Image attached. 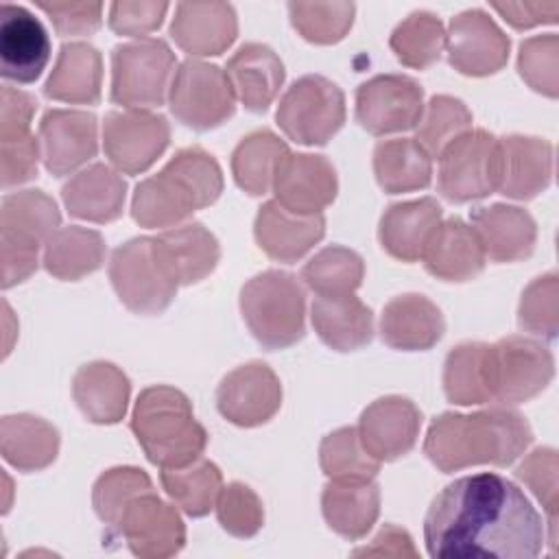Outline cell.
I'll list each match as a JSON object with an SVG mask.
<instances>
[{
	"mask_svg": "<svg viewBox=\"0 0 559 559\" xmlns=\"http://www.w3.org/2000/svg\"><path fill=\"white\" fill-rule=\"evenodd\" d=\"M389 46L404 66L424 70L432 66L445 48L443 22L430 11H413L395 26Z\"/></svg>",
	"mask_w": 559,
	"mask_h": 559,
	"instance_id": "obj_43",
	"label": "cell"
},
{
	"mask_svg": "<svg viewBox=\"0 0 559 559\" xmlns=\"http://www.w3.org/2000/svg\"><path fill=\"white\" fill-rule=\"evenodd\" d=\"M37 7L50 17L59 35H92L103 20V2L37 0Z\"/></svg>",
	"mask_w": 559,
	"mask_h": 559,
	"instance_id": "obj_52",
	"label": "cell"
},
{
	"mask_svg": "<svg viewBox=\"0 0 559 559\" xmlns=\"http://www.w3.org/2000/svg\"><path fill=\"white\" fill-rule=\"evenodd\" d=\"M131 430L146 459L162 469L190 465L207 445V432L194 419L186 393L166 384L148 386L138 395Z\"/></svg>",
	"mask_w": 559,
	"mask_h": 559,
	"instance_id": "obj_4",
	"label": "cell"
},
{
	"mask_svg": "<svg viewBox=\"0 0 559 559\" xmlns=\"http://www.w3.org/2000/svg\"><path fill=\"white\" fill-rule=\"evenodd\" d=\"M253 234L269 258L277 262H297L323 238L325 218L323 214L290 212L273 199L258 210Z\"/></svg>",
	"mask_w": 559,
	"mask_h": 559,
	"instance_id": "obj_23",
	"label": "cell"
},
{
	"mask_svg": "<svg viewBox=\"0 0 559 559\" xmlns=\"http://www.w3.org/2000/svg\"><path fill=\"white\" fill-rule=\"evenodd\" d=\"M0 452L20 472L48 467L59 452V432L35 415H4L0 421Z\"/></svg>",
	"mask_w": 559,
	"mask_h": 559,
	"instance_id": "obj_36",
	"label": "cell"
},
{
	"mask_svg": "<svg viewBox=\"0 0 559 559\" xmlns=\"http://www.w3.org/2000/svg\"><path fill=\"white\" fill-rule=\"evenodd\" d=\"M127 183L107 164H92L79 170L63 188L61 199L68 212L92 223H109L122 214Z\"/></svg>",
	"mask_w": 559,
	"mask_h": 559,
	"instance_id": "obj_33",
	"label": "cell"
},
{
	"mask_svg": "<svg viewBox=\"0 0 559 559\" xmlns=\"http://www.w3.org/2000/svg\"><path fill=\"white\" fill-rule=\"evenodd\" d=\"M103 57L87 41H68L61 46L55 68L44 85L52 100L72 105H94L100 98Z\"/></svg>",
	"mask_w": 559,
	"mask_h": 559,
	"instance_id": "obj_34",
	"label": "cell"
},
{
	"mask_svg": "<svg viewBox=\"0 0 559 559\" xmlns=\"http://www.w3.org/2000/svg\"><path fill=\"white\" fill-rule=\"evenodd\" d=\"M557 297H559V280L557 273L550 271L542 277H535L522 293L518 308V323L522 330L555 338L557 334Z\"/></svg>",
	"mask_w": 559,
	"mask_h": 559,
	"instance_id": "obj_49",
	"label": "cell"
},
{
	"mask_svg": "<svg viewBox=\"0 0 559 559\" xmlns=\"http://www.w3.org/2000/svg\"><path fill=\"white\" fill-rule=\"evenodd\" d=\"M96 116L81 109H48L39 122L41 159L50 175L63 177L98 151Z\"/></svg>",
	"mask_w": 559,
	"mask_h": 559,
	"instance_id": "obj_20",
	"label": "cell"
},
{
	"mask_svg": "<svg viewBox=\"0 0 559 559\" xmlns=\"http://www.w3.org/2000/svg\"><path fill=\"white\" fill-rule=\"evenodd\" d=\"M544 522L511 480L483 472L456 478L424 520L430 557L533 559L544 548Z\"/></svg>",
	"mask_w": 559,
	"mask_h": 559,
	"instance_id": "obj_1",
	"label": "cell"
},
{
	"mask_svg": "<svg viewBox=\"0 0 559 559\" xmlns=\"http://www.w3.org/2000/svg\"><path fill=\"white\" fill-rule=\"evenodd\" d=\"M421 411L402 395H386L371 402L358 421V437L365 450L382 461L411 452L419 437Z\"/></svg>",
	"mask_w": 559,
	"mask_h": 559,
	"instance_id": "obj_21",
	"label": "cell"
},
{
	"mask_svg": "<svg viewBox=\"0 0 559 559\" xmlns=\"http://www.w3.org/2000/svg\"><path fill=\"white\" fill-rule=\"evenodd\" d=\"M518 70L535 92L555 98L559 92V37L548 33L524 39L518 52Z\"/></svg>",
	"mask_w": 559,
	"mask_h": 559,
	"instance_id": "obj_48",
	"label": "cell"
},
{
	"mask_svg": "<svg viewBox=\"0 0 559 559\" xmlns=\"http://www.w3.org/2000/svg\"><path fill=\"white\" fill-rule=\"evenodd\" d=\"M240 312L266 349H284L306 334V297L293 273L269 269L240 290Z\"/></svg>",
	"mask_w": 559,
	"mask_h": 559,
	"instance_id": "obj_6",
	"label": "cell"
},
{
	"mask_svg": "<svg viewBox=\"0 0 559 559\" xmlns=\"http://www.w3.org/2000/svg\"><path fill=\"white\" fill-rule=\"evenodd\" d=\"M443 314L437 308V304H432L426 295H397L382 308L380 336L393 349H430L443 336Z\"/></svg>",
	"mask_w": 559,
	"mask_h": 559,
	"instance_id": "obj_28",
	"label": "cell"
},
{
	"mask_svg": "<svg viewBox=\"0 0 559 559\" xmlns=\"http://www.w3.org/2000/svg\"><path fill=\"white\" fill-rule=\"evenodd\" d=\"M472 111L461 98L437 94L424 105V114L415 127L417 142L428 155H439L454 138L469 131Z\"/></svg>",
	"mask_w": 559,
	"mask_h": 559,
	"instance_id": "obj_45",
	"label": "cell"
},
{
	"mask_svg": "<svg viewBox=\"0 0 559 559\" xmlns=\"http://www.w3.org/2000/svg\"><path fill=\"white\" fill-rule=\"evenodd\" d=\"M472 227L491 262H518L528 258L535 249L537 225L533 216L518 205L493 203L476 207L472 212Z\"/></svg>",
	"mask_w": 559,
	"mask_h": 559,
	"instance_id": "obj_27",
	"label": "cell"
},
{
	"mask_svg": "<svg viewBox=\"0 0 559 559\" xmlns=\"http://www.w3.org/2000/svg\"><path fill=\"white\" fill-rule=\"evenodd\" d=\"M491 7L513 26L531 28L537 24H552L559 17V2H491Z\"/></svg>",
	"mask_w": 559,
	"mask_h": 559,
	"instance_id": "obj_56",
	"label": "cell"
},
{
	"mask_svg": "<svg viewBox=\"0 0 559 559\" xmlns=\"http://www.w3.org/2000/svg\"><path fill=\"white\" fill-rule=\"evenodd\" d=\"M354 555L356 557H367V555H376V557H417V550L413 548V539L404 528L393 526V524H384L382 531L371 542V546L358 548V550H354Z\"/></svg>",
	"mask_w": 559,
	"mask_h": 559,
	"instance_id": "obj_57",
	"label": "cell"
},
{
	"mask_svg": "<svg viewBox=\"0 0 559 559\" xmlns=\"http://www.w3.org/2000/svg\"><path fill=\"white\" fill-rule=\"evenodd\" d=\"M437 157V188L448 201H476L498 188V138H493L489 131H465Z\"/></svg>",
	"mask_w": 559,
	"mask_h": 559,
	"instance_id": "obj_12",
	"label": "cell"
},
{
	"mask_svg": "<svg viewBox=\"0 0 559 559\" xmlns=\"http://www.w3.org/2000/svg\"><path fill=\"white\" fill-rule=\"evenodd\" d=\"M515 476L537 496L548 513L550 546H557V452L552 448L533 450L515 469Z\"/></svg>",
	"mask_w": 559,
	"mask_h": 559,
	"instance_id": "obj_51",
	"label": "cell"
},
{
	"mask_svg": "<svg viewBox=\"0 0 559 559\" xmlns=\"http://www.w3.org/2000/svg\"><path fill=\"white\" fill-rule=\"evenodd\" d=\"M373 173L384 192H413L430 183L432 162L417 140L391 138L376 144Z\"/></svg>",
	"mask_w": 559,
	"mask_h": 559,
	"instance_id": "obj_38",
	"label": "cell"
},
{
	"mask_svg": "<svg viewBox=\"0 0 559 559\" xmlns=\"http://www.w3.org/2000/svg\"><path fill=\"white\" fill-rule=\"evenodd\" d=\"M218 413L242 428L266 424L282 406V384L275 371L260 362H247L229 371L216 389Z\"/></svg>",
	"mask_w": 559,
	"mask_h": 559,
	"instance_id": "obj_16",
	"label": "cell"
},
{
	"mask_svg": "<svg viewBox=\"0 0 559 559\" xmlns=\"http://www.w3.org/2000/svg\"><path fill=\"white\" fill-rule=\"evenodd\" d=\"M441 216L443 210L432 197L389 205L378 227L382 249L402 262L419 260Z\"/></svg>",
	"mask_w": 559,
	"mask_h": 559,
	"instance_id": "obj_29",
	"label": "cell"
},
{
	"mask_svg": "<svg viewBox=\"0 0 559 559\" xmlns=\"http://www.w3.org/2000/svg\"><path fill=\"white\" fill-rule=\"evenodd\" d=\"M221 526L234 537H253L264 524V509L258 493L245 483H229L216 498Z\"/></svg>",
	"mask_w": 559,
	"mask_h": 559,
	"instance_id": "obj_50",
	"label": "cell"
},
{
	"mask_svg": "<svg viewBox=\"0 0 559 559\" xmlns=\"http://www.w3.org/2000/svg\"><path fill=\"white\" fill-rule=\"evenodd\" d=\"M290 22L312 44H334L354 22V2H288Z\"/></svg>",
	"mask_w": 559,
	"mask_h": 559,
	"instance_id": "obj_46",
	"label": "cell"
},
{
	"mask_svg": "<svg viewBox=\"0 0 559 559\" xmlns=\"http://www.w3.org/2000/svg\"><path fill=\"white\" fill-rule=\"evenodd\" d=\"M173 70L175 55L164 39L118 44L111 52V100L129 109L159 107Z\"/></svg>",
	"mask_w": 559,
	"mask_h": 559,
	"instance_id": "obj_8",
	"label": "cell"
},
{
	"mask_svg": "<svg viewBox=\"0 0 559 559\" xmlns=\"http://www.w3.org/2000/svg\"><path fill=\"white\" fill-rule=\"evenodd\" d=\"M168 105L179 122L207 131L234 116L236 94L225 70L199 59H186L173 74Z\"/></svg>",
	"mask_w": 559,
	"mask_h": 559,
	"instance_id": "obj_11",
	"label": "cell"
},
{
	"mask_svg": "<svg viewBox=\"0 0 559 559\" xmlns=\"http://www.w3.org/2000/svg\"><path fill=\"white\" fill-rule=\"evenodd\" d=\"M170 127L146 109L109 111L103 122V148L118 173H144L168 146Z\"/></svg>",
	"mask_w": 559,
	"mask_h": 559,
	"instance_id": "obj_13",
	"label": "cell"
},
{
	"mask_svg": "<svg viewBox=\"0 0 559 559\" xmlns=\"http://www.w3.org/2000/svg\"><path fill=\"white\" fill-rule=\"evenodd\" d=\"M552 179V144L535 135H504L498 140V188L504 197L526 201L548 188Z\"/></svg>",
	"mask_w": 559,
	"mask_h": 559,
	"instance_id": "obj_22",
	"label": "cell"
},
{
	"mask_svg": "<svg viewBox=\"0 0 559 559\" xmlns=\"http://www.w3.org/2000/svg\"><path fill=\"white\" fill-rule=\"evenodd\" d=\"M35 98L11 85H2L0 94V142L26 138L31 133V120L35 114Z\"/></svg>",
	"mask_w": 559,
	"mask_h": 559,
	"instance_id": "obj_55",
	"label": "cell"
},
{
	"mask_svg": "<svg viewBox=\"0 0 559 559\" xmlns=\"http://www.w3.org/2000/svg\"><path fill=\"white\" fill-rule=\"evenodd\" d=\"M286 153V142L269 129L245 135L231 153V173L238 188L251 197L264 194L273 186L275 168Z\"/></svg>",
	"mask_w": 559,
	"mask_h": 559,
	"instance_id": "obj_39",
	"label": "cell"
},
{
	"mask_svg": "<svg viewBox=\"0 0 559 559\" xmlns=\"http://www.w3.org/2000/svg\"><path fill=\"white\" fill-rule=\"evenodd\" d=\"M166 11V2H114L109 7V26L118 35H146L162 24Z\"/></svg>",
	"mask_w": 559,
	"mask_h": 559,
	"instance_id": "obj_54",
	"label": "cell"
},
{
	"mask_svg": "<svg viewBox=\"0 0 559 559\" xmlns=\"http://www.w3.org/2000/svg\"><path fill=\"white\" fill-rule=\"evenodd\" d=\"M509 37L480 9H467L452 17L445 33L448 61L467 76H487L509 59Z\"/></svg>",
	"mask_w": 559,
	"mask_h": 559,
	"instance_id": "obj_17",
	"label": "cell"
},
{
	"mask_svg": "<svg viewBox=\"0 0 559 559\" xmlns=\"http://www.w3.org/2000/svg\"><path fill=\"white\" fill-rule=\"evenodd\" d=\"M533 441L528 421L509 406H491L472 415H439L424 439V452L441 472L472 465H511Z\"/></svg>",
	"mask_w": 559,
	"mask_h": 559,
	"instance_id": "obj_2",
	"label": "cell"
},
{
	"mask_svg": "<svg viewBox=\"0 0 559 559\" xmlns=\"http://www.w3.org/2000/svg\"><path fill=\"white\" fill-rule=\"evenodd\" d=\"M310 317L319 338L336 352L360 349L373 336L371 308L354 297V293L317 297Z\"/></svg>",
	"mask_w": 559,
	"mask_h": 559,
	"instance_id": "obj_35",
	"label": "cell"
},
{
	"mask_svg": "<svg viewBox=\"0 0 559 559\" xmlns=\"http://www.w3.org/2000/svg\"><path fill=\"white\" fill-rule=\"evenodd\" d=\"M223 192L218 162L201 146H186L153 177L140 181L131 216L140 227H177L192 212L212 205Z\"/></svg>",
	"mask_w": 559,
	"mask_h": 559,
	"instance_id": "obj_3",
	"label": "cell"
},
{
	"mask_svg": "<svg viewBox=\"0 0 559 559\" xmlns=\"http://www.w3.org/2000/svg\"><path fill=\"white\" fill-rule=\"evenodd\" d=\"M151 489H153V483L144 469L131 467V465L111 467L103 472L94 483V491H92L94 511L105 524L116 526L124 507L135 496Z\"/></svg>",
	"mask_w": 559,
	"mask_h": 559,
	"instance_id": "obj_47",
	"label": "cell"
},
{
	"mask_svg": "<svg viewBox=\"0 0 559 559\" xmlns=\"http://www.w3.org/2000/svg\"><path fill=\"white\" fill-rule=\"evenodd\" d=\"M105 240L98 231L68 225L59 227L44 245V266L46 271L63 282H76L105 262Z\"/></svg>",
	"mask_w": 559,
	"mask_h": 559,
	"instance_id": "obj_37",
	"label": "cell"
},
{
	"mask_svg": "<svg viewBox=\"0 0 559 559\" xmlns=\"http://www.w3.org/2000/svg\"><path fill=\"white\" fill-rule=\"evenodd\" d=\"M116 528L131 552L142 559L173 557L186 544V526L177 509L153 489L135 496L124 507Z\"/></svg>",
	"mask_w": 559,
	"mask_h": 559,
	"instance_id": "obj_15",
	"label": "cell"
},
{
	"mask_svg": "<svg viewBox=\"0 0 559 559\" xmlns=\"http://www.w3.org/2000/svg\"><path fill=\"white\" fill-rule=\"evenodd\" d=\"M365 277L362 258L347 247H325L314 253L301 269L304 284L317 293V297L349 295Z\"/></svg>",
	"mask_w": 559,
	"mask_h": 559,
	"instance_id": "obj_41",
	"label": "cell"
},
{
	"mask_svg": "<svg viewBox=\"0 0 559 559\" xmlns=\"http://www.w3.org/2000/svg\"><path fill=\"white\" fill-rule=\"evenodd\" d=\"M159 480L170 500L190 518L207 515L223 489L221 469L203 456L183 467H164Z\"/></svg>",
	"mask_w": 559,
	"mask_h": 559,
	"instance_id": "obj_40",
	"label": "cell"
},
{
	"mask_svg": "<svg viewBox=\"0 0 559 559\" xmlns=\"http://www.w3.org/2000/svg\"><path fill=\"white\" fill-rule=\"evenodd\" d=\"M109 280L120 301L135 314H159L179 288L162 264L153 236H138L114 249Z\"/></svg>",
	"mask_w": 559,
	"mask_h": 559,
	"instance_id": "obj_9",
	"label": "cell"
},
{
	"mask_svg": "<svg viewBox=\"0 0 559 559\" xmlns=\"http://www.w3.org/2000/svg\"><path fill=\"white\" fill-rule=\"evenodd\" d=\"M424 114V87L406 74H378L356 90V120L373 135L415 129Z\"/></svg>",
	"mask_w": 559,
	"mask_h": 559,
	"instance_id": "obj_14",
	"label": "cell"
},
{
	"mask_svg": "<svg viewBox=\"0 0 559 559\" xmlns=\"http://www.w3.org/2000/svg\"><path fill=\"white\" fill-rule=\"evenodd\" d=\"M153 245L162 264L179 286L201 282L221 260L216 236L194 221L153 236Z\"/></svg>",
	"mask_w": 559,
	"mask_h": 559,
	"instance_id": "obj_24",
	"label": "cell"
},
{
	"mask_svg": "<svg viewBox=\"0 0 559 559\" xmlns=\"http://www.w3.org/2000/svg\"><path fill=\"white\" fill-rule=\"evenodd\" d=\"M424 266L445 282H467L485 269V251L478 234L459 216L439 223L424 249Z\"/></svg>",
	"mask_w": 559,
	"mask_h": 559,
	"instance_id": "obj_26",
	"label": "cell"
},
{
	"mask_svg": "<svg viewBox=\"0 0 559 559\" xmlns=\"http://www.w3.org/2000/svg\"><path fill=\"white\" fill-rule=\"evenodd\" d=\"M328 526L345 539L365 537L380 513V489L373 478L330 480L321 493Z\"/></svg>",
	"mask_w": 559,
	"mask_h": 559,
	"instance_id": "obj_31",
	"label": "cell"
},
{
	"mask_svg": "<svg viewBox=\"0 0 559 559\" xmlns=\"http://www.w3.org/2000/svg\"><path fill=\"white\" fill-rule=\"evenodd\" d=\"M39 146L41 144L33 133L20 140L0 142V177L4 188L24 183L37 175Z\"/></svg>",
	"mask_w": 559,
	"mask_h": 559,
	"instance_id": "obj_53",
	"label": "cell"
},
{
	"mask_svg": "<svg viewBox=\"0 0 559 559\" xmlns=\"http://www.w3.org/2000/svg\"><path fill=\"white\" fill-rule=\"evenodd\" d=\"M50 59L44 24L20 4H0V74L15 83H33Z\"/></svg>",
	"mask_w": 559,
	"mask_h": 559,
	"instance_id": "obj_19",
	"label": "cell"
},
{
	"mask_svg": "<svg viewBox=\"0 0 559 559\" xmlns=\"http://www.w3.org/2000/svg\"><path fill=\"white\" fill-rule=\"evenodd\" d=\"M485 376L489 402L500 406L522 404L550 384L555 360L544 343L513 334L487 343Z\"/></svg>",
	"mask_w": 559,
	"mask_h": 559,
	"instance_id": "obj_7",
	"label": "cell"
},
{
	"mask_svg": "<svg viewBox=\"0 0 559 559\" xmlns=\"http://www.w3.org/2000/svg\"><path fill=\"white\" fill-rule=\"evenodd\" d=\"M225 74L247 109L266 111L284 83V63L266 44L249 41L231 55Z\"/></svg>",
	"mask_w": 559,
	"mask_h": 559,
	"instance_id": "obj_30",
	"label": "cell"
},
{
	"mask_svg": "<svg viewBox=\"0 0 559 559\" xmlns=\"http://www.w3.org/2000/svg\"><path fill=\"white\" fill-rule=\"evenodd\" d=\"M275 120L299 144H325L345 122V94L330 79L306 74L284 92Z\"/></svg>",
	"mask_w": 559,
	"mask_h": 559,
	"instance_id": "obj_10",
	"label": "cell"
},
{
	"mask_svg": "<svg viewBox=\"0 0 559 559\" xmlns=\"http://www.w3.org/2000/svg\"><path fill=\"white\" fill-rule=\"evenodd\" d=\"M129 395V378L107 360L87 362L72 378V397L94 424H118L127 413Z\"/></svg>",
	"mask_w": 559,
	"mask_h": 559,
	"instance_id": "obj_32",
	"label": "cell"
},
{
	"mask_svg": "<svg viewBox=\"0 0 559 559\" xmlns=\"http://www.w3.org/2000/svg\"><path fill=\"white\" fill-rule=\"evenodd\" d=\"M487 343L467 341L450 349L443 365L445 397L461 406L489 402L485 376Z\"/></svg>",
	"mask_w": 559,
	"mask_h": 559,
	"instance_id": "obj_42",
	"label": "cell"
},
{
	"mask_svg": "<svg viewBox=\"0 0 559 559\" xmlns=\"http://www.w3.org/2000/svg\"><path fill=\"white\" fill-rule=\"evenodd\" d=\"M238 33L236 11L227 2H179L170 35L190 55L207 57L227 50Z\"/></svg>",
	"mask_w": 559,
	"mask_h": 559,
	"instance_id": "obj_25",
	"label": "cell"
},
{
	"mask_svg": "<svg viewBox=\"0 0 559 559\" xmlns=\"http://www.w3.org/2000/svg\"><path fill=\"white\" fill-rule=\"evenodd\" d=\"M319 463L323 474L332 480L373 478L380 469V461L365 450L358 428L354 426L338 428L323 437L319 445Z\"/></svg>",
	"mask_w": 559,
	"mask_h": 559,
	"instance_id": "obj_44",
	"label": "cell"
},
{
	"mask_svg": "<svg viewBox=\"0 0 559 559\" xmlns=\"http://www.w3.org/2000/svg\"><path fill=\"white\" fill-rule=\"evenodd\" d=\"M275 201L297 214H321L336 192L338 179L332 162L323 155L286 153L273 177Z\"/></svg>",
	"mask_w": 559,
	"mask_h": 559,
	"instance_id": "obj_18",
	"label": "cell"
},
{
	"mask_svg": "<svg viewBox=\"0 0 559 559\" xmlns=\"http://www.w3.org/2000/svg\"><path fill=\"white\" fill-rule=\"evenodd\" d=\"M61 214L44 190H20L0 205L2 288L28 280L37 271V251L59 229Z\"/></svg>",
	"mask_w": 559,
	"mask_h": 559,
	"instance_id": "obj_5",
	"label": "cell"
}]
</instances>
